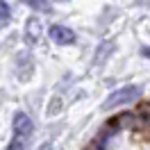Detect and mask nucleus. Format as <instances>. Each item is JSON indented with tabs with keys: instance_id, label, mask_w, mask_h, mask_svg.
Returning <instances> with one entry per match:
<instances>
[{
	"instance_id": "f257e3e1",
	"label": "nucleus",
	"mask_w": 150,
	"mask_h": 150,
	"mask_svg": "<svg viewBox=\"0 0 150 150\" xmlns=\"http://www.w3.org/2000/svg\"><path fill=\"white\" fill-rule=\"evenodd\" d=\"M143 93V89L137 84H127L116 89L114 93H109V98L105 100V109H114V107H121V105H130L134 100H139V96Z\"/></svg>"
},
{
	"instance_id": "f03ea898",
	"label": "nucleus",
	"mask_w": 150,
	"mask_h": 150,
	"mask_svg": "<svg viewBox=\"0 0 150 150\" xmlns=\"http://www.w3.org/2000/svg\"><path fill=\"white\" fill-rule=\"evenodd\" d=\"M32 130H34V125H32L28 114H23V112L14 114V132H16V139H28L30 134H32Z\"/></svg>"
},
{
	"instance_id": "7ed1b4c3",
	"label": "nucleus",
	"mask_w": 150,
	"mask_h": 150,
	"mask_svg": "<svg viewBox=\"0 0 150 150\" xmlns=\"http://www.w3.org/2000/svg\"><path fill=\"white\" fill-rule=\"evenodd\" d=\"M50 39L59 43V46H68V43H73L75 41V34L71 28H64V25H52L50 28Z\"/></svg>"
},
{
	"instance_id": "20e7f679",
	"label": "nucleus",
	"mask_w": 150,
	"mask_h": 150,
	"mask_svg": "<svg viewBox=\"0 0 150 150\" xmlns=\"http://www.w3.org/2000/svg\"><path fill=\"white\" fill-rule=\"evenodd\" d=\"M32 9H37V11H43V14H48L50 11V5H48V0H25Z\"/></svg>"
},
{
	"instance_id": "39448f33",
	"label": "nucleus",
	"mask_w": 150,
	"mask_h": 150,
	"mask_svg": "<svg viewBox=\"0 0 150 150\" xmlns=\"http://www.w3.org/2000/svg\"><path fill=\"white\" fill-rule=\"evenodd\" d=\"M11 11H9V5L5 2V0H0V23H5V21H9Z\"/></svg>"
},
{
	"instance_id": "423d86ee",
	"label": "nucleus",
	"mask_w": 150,
	"mask_h": 150,
	"mask_svg": "<svg viewBox=\"0 0 150 150\" xmlns=\"http://www.w3.org/2000/svg\"><path fill=\"white\" fill-rule=\"evenodd\" d=\"M7 150H25L23 148V139H14L9 146H7Z\"/></svg>"
},
{
	"instance_id": "0eeeda50",
	"label": "nucleus",
	"mask_w": 150,
	"mask_h": 150,
	"mask_svg": "<svg viewBox=\"0 0 150 150\" xmlns=\"http://www.w3.org/2000/svg\"><path fill=\"white\" fill-rule=\"evenodd\" d=\"M141 55H143V57H150V48H141Z\"/></svg>"
}]
</instances>
